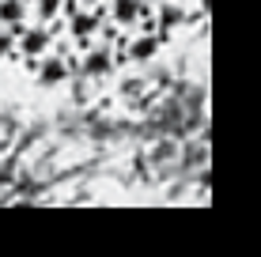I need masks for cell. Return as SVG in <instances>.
Segmentation results:
<instances>
[{
    "label": "cell",
    "mask_w": 261,
    "mask_h": 257,
    "mask_svg": "<svg viewBox=\"0 0 261 257\" xmlns=\"http://www.w3.org/2000/svg\"><path fill=\"white\" fill-rule=\"evenodd\" d=\"M98 31H102V15H98L95 8H72V12H68V34H72L84 49L95 42Z\"/></svg>",
    "instance_id": "6da1fadb"
},
{
    "label": "cell",
    "mask_w": 261,
    "mask_h": 257,
    "mask_svg": "<svg viewBox=\"0 0 261 257\" xmlns=\"http://www.w3.org/2000/svg\"><path fill=\"white\" fill-rule=\"evenodd\" d=\"M106 8H110V19L121 31H133L140 19H148L155 12V4H148V0H106Z\"/></svg>",
    "instance_id": "7a4b0ae2"
},
{
    "label": "cell",
    "mask_w": 261,
    "mask_h": 257,
    "mask_svg": "<svg viewBox=\"0 0 261 257\" xmlns=\"http://www.w3.org/2000/svg\"><path fill=\"white\" fill-rule=\"evenodd\" d=\"M53 46V31L46 23H38V26H23V34H19V53L27 61H38L42 53H49Z\"/></svg>",
    "instance_id": "3957f363"
},
{
    "label": "cell",
    "mask_w": 261,
    "mask_h": 257,
    "mask_svg": "<svg viewBox=\"0 0 261 257\" xmlns=\"http://www.w3.org/2000/svg\"><path fill=\"white\" fill-rule=\"evenodd\" d=\"M34 72H38V83H46V87H61L65 79L72 76V65L65 57H57V53H42L38 57V65H34Z\"/></svg>",
    "instance_id": "277c9868"
},
{
    "label": "cell",
    "mask_w": 261,
    "mask_h": 257,
    "mask_svg": "<svg viewBox=\"0 0 261 257\" xmlns=\"http://www.w3.org/2000/svg\"><path fill=\"white\" fill-rule=\"evenodd\" d=\"M114 46L110 42H98V46H87L84 53V61H80V68H84L87 76H106V72H114Z\"/></svg>",
    "instance_id": "5b68a950"
},
{
    "label": "cell",
    "mask_w": 261,
    "mask_h": 257,
    "mask_svg": "<svg viewBox=\"0 0 261 257\" xmlns=\"http://www.w3.org/2000/svg\"><path fill=\"white\" fill-rule=\"evenodd\" d=\"M151 15H155V31H159V38L167 42V38H170V31H174V26L186 19V8L178 4V0H159Z\"/></svg>",
    "instance_id": "8992f818"
},
{
    "label": "cell",
    "mask_w": 261,
    "mask_h": 257,
    "mask_svg": "<svg viewBox=\"0 0 261 257\" xmlns=\"http://www.w3.org/2000/svg\"><path fill=\"white\" fill-rule=\"evenodd\" d=\"M129 42V57L137 61V65H144V61H151L159 53V46H163V38H159L155 31H140L137 38H125Z\"/></svg>",
    "instance_id": "52a82bcc"
},
{
    "label": "cell",
    "mask_w": 261,
    "mask_h": 257,
    "mask_svg": "<svg viewBox=\"0 0 261 257\" xmlns=\"http://www.w3.org/2000/svg\"><path fill=\"white\" fill-rule=\"evenodd\" d=\"M27 15V0H0V23L12 26Z\"/></svg>",
    "instance_id": "ba28073f"
},
{
    "label": "cell",
    "mask_w": 261,
    "mask_h": 257,
    "mask_svg": "<svg viewBox=\"0 0 261 257\" xmlns=\"http://www.w3.org/2000/svg\"><path fill=\"white\" fill-rule=\"evenodd\" d=\"M61 8H65V0H34V15L42 23H53L61 15Z\"/></svg>",
    "instance_id": "9c48e42d"
},
{
    "label": "cell",
    "mask_w": 261,
    "mask_h": 257,
    "mask_svg": "<svg viewBox=\"0 0 261 257\" xmlns=\"http://www.w3.org/2000/svg\"><path fill=\"white\" fill-rule=\"evenodd\" d=\"M12 53H15V38L8 31H0V57H12Z\"/></svg>",
    "instance_id": "30bf717a"
},
{
    "label": "cell",
    "mask_w": 261,
    "mask_h": 257,
    "mask_svg": "<svg viewBox=\"0 0 261 257\" xmlns=\"http://www.w3.org/2000/svg\"><path fill=\"white\" fill-rule=\"evenodd\" d=\"M140 91V79H125V95H137Z\"/></svg>",
    "instance_id": "8fae6325"
},
{
    "label": "cell",
    "mask_w": 261,
    "mask_h": 257,
    "mask_svg": "<svg viewBox=\"0 0 261 257\" xmlns=\"http://www.w3.org/2000/svg\"><path fill=\"white\" fill-rule=\"evenodd\" d=\"M84 4H91V8H95V4H106V0H84Z\"/></svg>",
    "instance_id": "7c38bea8"
},
{
    "label": "cell",
    "mask_w": 261,
    "mask_h": 257,
    "mask_svg": "<svg viewBox=\"0 0 261 257\" xmlns=\"http://www.w3.org/2000/svg\"><path fill=\"white\" fill-rule=\"evenodd\" d=\"M148 4H159V0H148Z\"/></svg>",
    "instance_id": "4fadbf2b"
}]
</instances>
